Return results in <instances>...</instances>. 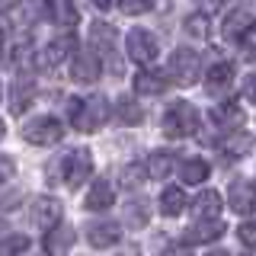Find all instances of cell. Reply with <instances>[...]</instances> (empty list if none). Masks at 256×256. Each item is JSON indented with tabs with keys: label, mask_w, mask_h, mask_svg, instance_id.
Here are the masks:
<instances>
[{
	"label": "cell",
	"mask_w": 256,
	"mask_h": 256,
	"mask_svg": "<svg viewBox=\"0 0 256 256\" xmlns=\"http://www.w3.org/2000/svg\"><path fill=\"white\" fill-rule=\"evenodd\" d=\"M160 125H164L166 138H189L198 128V112H196L192 102H173V106H166Z\"/></svg>",
	"instance_id": "3"
},
{
	"label": "cell",
	"mask_w": 256,
	"mask_h": 256,
	"mask_svg": "<svg viewBox=\"0 0 256 256\" xmlns=\"http://www.w3.org/2000/svg\"><path fill=\"white\" fill-rule=\"evenodd\" d=\"M32 224L42 228L45 234L52 228H58V224H61V202H58V198H52V196L36 198V202H32Z\"/></svg>",
	"instance_id": "7"
},
{
	"label": "cell",
	"mask_w": 256,
	"mask_h": 256,
	"mask_svg": "<svg viewBox=\"0 0 256 256\" xmlns=\"http://www.w3.org/2000/svg\"><path fill=\"white\" fill-rule=\"evenodd\" d=\"M166 256H192V250L182 244V246H170V250H166Z\"/></svg>",
	"instance_id": "37"
},
{
	"label": "cell",
	"mask_w": 256,
	"mask_h": 256,
	"mask_svg": "<svg viewBox=\"0 0 256 256\" xmlns=\"http://www.w3.org/2000/svg\"><path fill=\"white\" fill-rule=\"evenodd\" d=\"M4 42H6V22L0 20V48H4Z\"/></svg>",
	"instance_id": "40"
},
{
	"label": "cell",
	"mask_w": 256,
	"mask_h": 256,
	"mask_svg": "<svg viewBox=\"0 0 256 256\" xmlns=\"http://www.w3.org/2000/svg\"><path fill=\"white\" fill-rule=\"evenodd\" d=\"M196 4H202L205 10H218V6H224V0H196Z\"/></svg>",
	"instance_id": "39"
},
{
	"label": "cell",
	"mask_w": 256,
	"mask_h": 256,
	"mask_svg": "<svg viewBox=\"0 0 256 256\" xmlns=\"http://www.w3.org/2000/svg\"><path fill=\"white\" fill-rule=\"evenodd\" d=\"M221 234H224V221H218V218L198 221L182 234V244H212V240H218Z\"/></svg>",
	"instance_id": "13"
},
{
	"label": "cell",
	"mask_w": 256,
	"mask_h": 256,
	"mask_svg": "<svg viewBox=\"0 0 256 256\" xmlns=\"http://www.w3.org/2000/svg\"><path fill=\"white\" fill-rule=\"evenodd\" d=\"M186 32L192 38H208V32H212V20H208L205 13H192V16H186Z\"/></svg>",
	"instance_id": "29"
},
{
	"label": "cell",
	"mask_w": 256,
	"mask_h": 256,
	"mask_svg": "<svg viewBox=\"0 0 256 256\" xmlns=\"http://www.w3.org/2000/svg\"><path fill=\"white\" fill-rule=\"evenodd\" d=\"M13 173H16V164H13L10 157H4V154H0V182L13 180Z\"/></svg>",
	"instance_id": "34"
},
{
	"label": "cell",
	"mask_w": 256,
	"mask_h": 256,
	"mask_svg": "<svg viewBox=\"0 0 256 256\" xmlns=\"http://www.w3.org/2000/svg\"><path fill=\"white\" fill-rule=\"evenodd\" d=\"M250 148H253V138H250V134H244V132H240V134H228V138L221 141V150L228 157H244Z\"/></svg>",
	"instance_id": "26"
},
{
	"label": "cell",
	"mask_w": 256,
	"mask_h": 256,
	"mask_svg": "<svg viewBox=\"0 0 256 256\" xmlns=\"http://www.w3.org/2000/svg\"><path fill=\"white\" fill-rule=\"evenodd\" d=\"M218 212H221V196H218L214 189L198 192L196 202H192V214H196L198 221H212V218H218Z\"/></svg>",
	"instance_id": "17"
},
{
	"label": "cell",
	"mask_w": 256,
	"mask_h": 256,
	"mask_svg": "<svg viewBox=\"0 0 256 256\" xmlns=\"http://www.w3.org/2000/svg\"><path fill=\"white\" fill-rule=\"evenodd\" d=\"M230 80H234V64L230 61H214L212 68H208V74H205V86H208V93H224L230 86Z\"/></svg>",
	"instance_id": "14"
},
{
	"label": "cell",
	"mask_w": 256,
	"mask_h": 256,
	"mask_svg": "<svg viewBox=\"0 0 256 256\" xmlns=\"http://www.w3.org/2000/svg\"><path fill=\"white\" fill-rule=\"evenodd\" d=\"M116 202V192H112V186L106 180H96L93 186H90V192H86V212H106V208Z\"/></svg>",
	"instance_id": "18"
},
{
	"label": "cell",
	"mask_w": 256,
	"mask_h": 256,
	"mask_svg": "<svg viewBox=\"0 0 256 256\" xmlns=\"http://www.w3.org/2000/svg\"><path fill=\"white\" fill-rule=\"evenodd\" d=\"M237 237H240V244H244V246H250V250H256V221H246V224H240V228H237Z\"/></svg>",
	"instance_id": "31"
},
{
	"label": "cell",
	"mask_w": 256,
	"mask_h": 256,
	"mask_svg": "<svg viewBox=\"0 0 256 256\" xmlns=\"http://www.w3.org/2000/svg\"><path fill=\"white\" fill-rule=\"evenodd\" d=\"M68 118L77 132H96L109 118V102L106 96H90V100H70L68 102Z\"/></svg>",
	"instance_id": "1"
},
{
	"label": "cell",
	"mask_w": 256,
	"mask_h": 256,
	"mask_svg": "<svg viewBox=\"0 0 256 256\" xmlns=\"http://www.w3.org/2000/svg\"><path fill=\"white\" fill-rule=\"evenodd\" d=\"M228 202H230V208H234L237 214H253L256 212V182H250V180L230 182Z\"/></svg>",
	"instance_id": "8"
},
{
	"label": "cell",
	"mask_w": 256,
	"mask_h": 256,
	"mask_svg": "<svg viewBox=\"0 0 256 256\" xmlns=\"http://www.w3.org/2000/svg\"><path fill=\"white\" fill-rule=\"evenodd\" d=\"M4 134H6V125H4V118H0V138H4Z\"/></svg>",
	"instance_id": "41"
},
{
	"label": "cell",
	"mask_w": 256,
	"mask_h": 256,
	"mask_svg": "<svg viewBox=\"0 0 256 256\" xmlns=\"http://www.w3.org/2000/svg\"><path fill=\"white\" fill-rule=\"evenodd\" d=\"M125 48H128V58L134 64H141V68H148V64L157 58V38L150 36L148 29H132Z\"/></svg>",
	"instance_id": "6"
},
{
	"label": "cell",
	"mask_w": 256,
	"mask_h": 256,
	"mask_svg": "<svg viewBox=\"0 0 256 256\" xmlns=\"http://www.w3.org/2000/svg\"><path fill=\"white\" fill-rule=\"evenodd\" d=\"M22 0H0V13H10V10H16Z\"/></svg>",
	"instance_id": "38"
},
{
	"label": "cell",
	"mask_w": 256,
	"mask_h": 256,
	"mask_svg": "<svg viewBox=\"0 0 256 256\" xmlns=\"http://www.w3.org/2000/svg\"><path fill=\"white\" fill-rule=\"evenodd\" d=\"M173 154H166V150H157V154H150L148 160V176H154V180H166V176L173 173Z\"/></svg>",
	"instance_id": "25"
},
{
	"label": "cell",
	"mask_w": 256,
	"mask_h": 256,
	"mask_svg": "<svg viewBox=\"0 0 256 256\" xmlns=\"http://www.w3.org/2000/svg\"><path fill=\"white\" fill-rule=\"evenodd\" d=\"M100 70H102V61H100V54H93V52H80V54H74V64H70V74H74V80H77V84H96Z\"/></svg>",
	"instance_id": "10"
},
{
	"label": "cell",
	"mask_w": 256,
	"mask_h": 256,
	"mask_svg": "<svg viewBox=\"0 0 256 256\" xmlns=\"http://www.w3.org/2000/svg\"><path fill=\"white\" fill-rule=\"evenodd\" d=\"M90 48L100 58H112V48H116V29L109 22H93L90 26Z\"/></svg>",
	"instance_id": "12"
},
{
	"label": "cell",
	"mask_w": 256,
	"mask_h": 256,
	"mask_svg": "<svg viewBox=\"0 0 256 256\" xmlns=\"http://www.w3.org/2000/svg\"><path fill=\"white\" fill-rule=\"evenodd\" d=\"M240 45H244V48H246V52H250V54H256V26H253L250 32H246L244 38H240Z\"/></svg>",
	"instance_id": "36"
},
{
	"label": "cell",
	"mask_w": 256,
	"mask_h": 256,
	"mask_svg": "<svg viewBox=\"0 0 256 256\" xmlns=\"http://www.w3.org/2000/svg\"><path fill=\"white\" fill-rule=\"evenodd\" d=\"M86 240H90V246H96V250H106V246H116L122 240V228L116 221H93L86 228Z\"/></svg>",
	"instance_id": "9"
},
{
	"label": "cell",
	"mask_w": 256,
	"mask_h": 256,
	"mask_svg": "<svg viewBox=\"0 0 256 256\" xmlns=\"http://www.w3.org/2000/svg\"><path fill=\"white\" fill-rule=\"evenodd\" d=\"M144 173H148V170H141V166H125V170H122V182L128 189H134L144 180Z\"/></svg>",
	"instance_id": "32"
},
{
	"label": "cell",
	"mask_w": 256,
	"mask_h": 256,
	"mask_svg": "<svg viewBox=\"0 0 256 256\" xmlns=\"http://www.w3.org/2000/svg\"><path fill=\"white\" fill-rule=\"evenodd\" d=\"M166 70H170V77H173L180 86L196 84V77H198V54L192 52V48H176Z\"/></svg>",
	"instance_id": "5"
},
{
	"label": "cell",
	"mask_w": 256,
	"mask_h": 256,
	"mask_svg": "<svg viewBox=\"0 0 256 256\" xmlns=\"http://www.w3.org/2000/svg\"><path fill=\"white\" fill-rule=\"evenodd\" d=\"M125 221H128V228H144V224H148V202H144V198L128 202L125 205Z\"/></svg>",
	"instance_id": "28"
},
{
	"label": "cell",
	"mask_w": 256,
	"mask_h": 256,
	"mask_svg": "<svg viewBox=\"0 0 256 256\" xmlns=\"http://www.w3.org/2000/svg\"><path fill=\"white\" fill-rule=\"evenodd\" d=\"M45 4H48V16H52L58 26L74 29L80 22V10L74 6V0H45Z\"/></svg>",
	"instance_id": "16"
},
{
	"label": "cell",
	"mask_w": 256,
	"mask_h": 256,
	"mask_svg": "<svg viewBox=\"0 0 256 256\" xmlns=\"http://www.w3.org/2000/svg\"><path fill=\"white\" fill-rule=\"evenodd\" d=\"M134 90L144 93V96H157L166 90V77L160 74V70H141L138 77H134Z\"/></svg>",
	"instance_id": "21"
},
{
	"label": "cell",
	"mask_w": 256,
	"mask_h": 256,
	"mask_svg": "<svg viewBox=\"0 0 256 256\" xmlns=\"http://www.w3.org/2000/svg\"><path fill=\"white\" fill-rule=\"evenodd\" d=\"M70 244H74V228H68V224H58V228H52L45 234V250L52 253V256L68 253Z\"/></svg>",
	"instance_id": "19"
},
{
	"label": "cell",
	"mask_w": 256,
	"mask_h": 256,
	"mask_svg": "<svg viewBox=\"0 0 256 256\" xmlns=\"http://www.w3.org/2000/svg\"><path fill=\"white\" fill-rule=\"evenodd\" d=\"M70 52H74V38L70 36L54 38L52 45H45L42 52H38V68H58L64 58H70Z\"/></svg>",
	"instance_id": "11"
},
{
	"label": "cell",
	"mask_w": 256,
	"mask_h": 256,
	"mask_svg": "<svg viewBox=\"0 0 256 256\" xmlns=\"http://www.w3.org/2000/svg\"><path fill=\"white\" fill-rule=\"evenodd\" d=\"M58 173H61V182L68 189H77L90 180L93 173V157L86 148H77V150H68L61 160H58Z\"/></svg>",
	"instance_id": "2"
},
{
	"label": "cell",
	"mask_w": 256,
	"mask_h": 256,
	"mask_svg": "<svg viewBox=\"0 0 256 256\" xmlns=\"http://www.w3.org/2000/svg\"><path fill=\"white\" fill-rule=\"evenodd\" d=\"M0 96H4V90H0Z\"/></svg>",
	"instance_id": "43"
},
{
	"label": "cell",
	"mask_w": 256,
	"mask_h": 256,
	"mask_svg": "<svg viewBox=\"0 0 256 256\" xmlns=\"http://www.w3.org/2000/svg\"><path fill=\"white\" fill-rule=\"evenodd\" d=\"M118 6H122L125 13L138 16V13H144V10H150V0H118Z\"/></svg>",
	"instance_id": "33"
},
{
	"label": "cell",
	"mask_w": 256,
	"mask_h": 256,
	"mask_svg": "<svg viewBox=\"0 0 256 256\" xmlns=\"http://www.w3.org/2000/svg\"><path fill=\"white\" fill-rule=\"evenodd\" d=\"M253 29V13L250 10H234V13H228L224 16V26H221V32H224V38H244L246 32Z\"/></svg>",
	"instance_id": "15"
},
{
	"label": "cell",
	"mask_w": 256,
	"mask_h": 256,
	"mask_svg": "<svg viewBox=\"0 0 256 256\" xmlns=\"http://www.w3.org/2000/svg\"><path fill=\"white\" fill-rule=\"evenodd\" d=\"M244 96H246V100H253V102H256V70H253V74L244 80Z\"/></svg>",
	"instance_id": "35"
},
{
	"label": "cell",
	"mask_w": 256,
	"mask_h": 256,
	"mask_svg": "<svg viewBox=\"0 0 256 256\" xmlns=\"http://www.w3.org/2000/svg\"><path fill=\"white\" fill-rule=\"evenodd\" d=\"M208 256H230V253H224V250H214V253H208Z\"/></svg>",
	"instance_id": "42"
},
{
	"label": "cell",
	"mask_w": 256,
	"mask_h": 256,
	"mask_svg": "<svg viewBox=\"0 0 256 256\" xmlns=\"http://www.w3.org/2000/svg\"><path fill=\"white\" fill-rule=\"evenodd\" d=\"M116 116H118V122H122V125H141L144 112H141V106H138L134 100H128V96H122V100H118V109H116Z\"/></svg>",
	"instance_id": "27"
},
{
	"label": "cell",
	"mask_w": 256,
	"mask_h": 256,
	"mask_svg": "<svg viewBox=\"0 0 256 256\" xmlns=\"http://www.w3.org/2000/svg\"><path fill=\"white\" fill-rule=\"evenodd\" d=\"M22 138L29 144H38V148H48V144H58L64 138V125L52 116H38L32 122L22 125Z\"/></svg>",
	"instance_id": "4"
},
{
	"label": "cell",
	"mask_w": 256,
	"mask_h": 256,
	"mask_svg": "<svg viewBox=\"0 0 256 256\" xmlns=\"http://www.w3.org/2000/svg\"><path fill=\"white\" fill-rule=\"evenodd\" d=\"M182 208H186V192H182L180 186H166L164 192H160V212H164L166 218H176Z\"/></svg>",
	"instance_id": "22"
},
{
	"label": "cell",
	"mask_w": 256,
	"mask_h": 256,
	"mask_svg": "<svg viewBox=\"0 0 256 256\" xmlns=\"http://www.w3.org/2000/svg\"><path fill=\"white\" fill-rule=\"evenodd\" d=\"M212 122L221 125V128H237L244 122V109L237 102H221L218 109H212Z\"/></svg>",
	"instance_id": "23"
},
{
	"label": "cell",
	"mask_w": 256,
	"mask_h": 256,
	"mask_svg": "<svg viewBox=\"0 0 256 256\" xmlns=\"http://www.w3.org/2000/svg\"><path fill=\"white\" fill-rule=\"evenodd\" d=\"M29 250V237L26 234H10L0 240V256H22Z\"/></svg>",
	"instance_id": "30"
},
{
	"label": "cell",
	"mask_w": 256,
	"mask_h": 256,
	"mask_svg": "<svg viewBox=\"0 0 256 256\" xmlns=\"http://www.w3.org/2000/svg\"><path fill=\"white\" fill-rule=\"evenodd\" d=\"M32 84L29 80H16L13 84V100H10V112L13 116H22V112H26L29 106H32Z\"/></svg>",
	"instance_id": "24"
},
{
	"label": "cell",
	"mask_w": 256,
	"mask_h": 256,
	"mask_svg": "<svg viewBox=\"0 0 256 256\" xmlns=\"http://www.w3.org/2000/svg\"><path fill=\"white\" fill-rule=\"evenodd\" d=\"M208 173H212V166H208L202 157H189V160H182V166H180V176H182L186 186H198V182H205Z\"/></svg>",
	"instance_id": "20"
}]
</instances>
